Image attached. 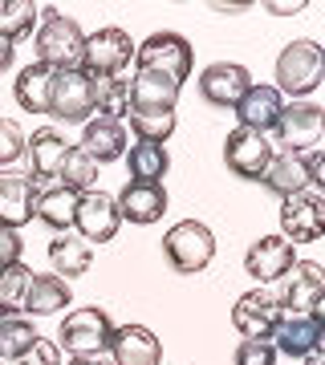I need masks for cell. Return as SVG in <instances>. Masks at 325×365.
<instances>
[{
  "label": "cell",
  "mask_w": 325,
  "mask_h": 365,
  "mask_svg": "<svg viewBox=\"0 0 325 365\" xmlns=\"http://www.w3.org/2000/svg\"><path fill=\"white\" fill-rule=\"evenodd\" d=\"M13 57H16V45H13V41H4V37H0V73H4V69L13 66Z\"/></svg>",
  "instance_id": "b9f144b4"
},
{
  "label": "cell",
  "mask_w": 325,
  "mask_h": 365,
  "mask_svg": "<svg viewBox=\"0 0 325 365\" xmlns=\"http://www.w3.org/2000/svg\"><path fill=\"white\" fill-rule=\"evenodd\" d=\"M264 9H269V13H301L305 4H301V0H293V4H289V0H269Z\"/></svg>",
  "instance_id": "60d3db41"
},
{
  "label": "cell",
  "mask_w": 325,
  "mask_h": 365,
  "mask_svg": "<svg viewBox=\"0 0 325 365\" xmlns=\"http://www.w3.org/2000/svg\"><path fill=\"white\" fill-rule=\"evenodd\" d=\"M25 155H29V167H33V179H57L65 155H69V143L61 134L45 126V130H33V138L25 143Z\"/></svg>",
  "instance_id": "603a6c76"
},
{
  "label": "cell",
  "mask_w": 325,
  "mask_h": 365,
  "mask_svg": "<svg viewBox=\"0 0 325 365\" xmlns=\"http://www.w3.org/2000/svg\"><path fill=\"white\" fill-rule=\"evenodd\" d=\"M69 365H110L106 357H69Z\"/></svg>",
  "instance_id": "ee69618b"
},
{
  "label": "cell",
  "mask_w": 325,
  "mask_h": 365,
  "mask_svg": "<svg viewBox=\"0 0 325 365\" xmlns=\"http://www.w3.org/2000/svg\"><path fill=\"white\" fill-rule=\"evenodd\" d=\"M37 195H41V182L33 175L0 170V223L21 232L37 215Z\"/></svg>",
  "instance_id": "5bb4252c"
},
{
  "label": "cell",
  "mask_w": 325,
  "mask_h": 365,
  "mask_svg": "<svg viewBox=\"0 0 325 365\" xmlns=\"http://www.w3.org/2000/svg\"><path fill=\"white\" fill-rule=\"evenodd\" d=\"M33 341H37V333H33L29 321H21V317H0V365H13L16 357H25L33 349Z\"/></svg>",
  "instance_id": "e575fe53"
},
{
  "label": "cell",
  "mask_w": 325,
  "mask_h": 365,
  "mask_svg": "<svg viewBox=\"0 0 325 365\" xmlns=\"http://www.w3.org/2000/svg\"><path fill=\"white\" fill-rule=\"evenodd\" d=\"M21 252H25L21 232L0 223V268H13V264H21Z\"/></svg>",
  "instance_id": "74e56055"
},
{
  "label": "cell",
  "mask_w": 325,
  "mask_h": 365,
  "mask_svg": "<svg viewBox=\"0 0 325 365\" xmlns=\"http://www.w3.org/2000/svg\"><path fill=\"white\" fill-rule=\"evenodd\" d=\"M134 69L159 73V78L183 86V81L191 78V41L183 37V33H171V29L151 33L143 45H134Z\"/></svg>",
  "instance_id": "7a4b0ae2"
},
{
  "label": "cell",
  "mask_w": 325,
  "mask_h": 365,
  "mask_svg": "<svg viewBox=\"0 0 325 365\" xmlns=\"http://www.w3.org/2000/svg\"><path fill=\"white\" fill-rule=\"evenodd\" d=\"M276 138L285 155H313V146L325 138V110L317 102H293L276 122Z\"/></svg>",
  "instance_id": "ba28073f"
},
{
  "label": "cell",
  "mask_w": 325,
  "mask_h": 365,
  "mask_svg": "<svg viewBox=\"0 0 325 365\" xmlns=\"http://www.w3.org/2000/svg\"><path fill=\"white\" fill-rule=\"evenodd\" d=\"M285 114V98L276 86H248V93L236 102V122L244 126V130H256V134H269L276 130V122Z\"/></svg>",
  "instance_id": "ac0fdd59"
},
{
  "label": "cell",
  "mask_w": 325,
  "mask_h": 365,
  "mask_svg": "<svg viewBox=\"0 0 325 365\" xmlns=\"http://www.w3.org/2000/svg\"><path fill=\"white\" fill-rule=\"evenodd\" d=\"M33 268L13 264V268H0V317H16L25 313V292L33 284Z\"/></svg>",
  "instance_id": "1f68e13d"
},
{
  "label": "cell",
  "mask_w": 325,
  "mask_h": 365,
  "mask_svg": "<svg viewBox=\"0 0 325 365\" xmlns=\"http://www.w3.org/2000/svg\"><path fill=\"white\" fill-rule=\"evenodd\" d=\"M110 333H114V321L106 309H78V313H69L57 329V349H65L69 357H102L110 349Z\"/></svg>",
  "instance_id": "5b68a950"
},
{
  "label": "cell",
  "mask_w": 325,
  "mask_h": 365,
  "mask_svg": "<svg viewBox=\"0 0 325 365\" xmlns=\"http://www.w3.org/2000/svg\"><path fill=\"white\" fill-rule=\"evenodd\" d=\"M37 61L49 66L53 73L65 69H81V49H86V33L74 16H65L61 9H45L37 25Z\"/></svg>",
  "instance_id": "6da1fadb"
},
{
  "label": "cell",
  "mask_w": 325,
  "mask_h": 365,
  "mask_svg": "<svg viewBox=\"0 0 325 365\" xmlns=\"http://www.w3.org/2000/svg\"><path fill=\"white\" fill-rule=\"evenodd\" d=\"M273 349L276 353H285V357H309L317 345L325 341V329H321V321L313 313H281V321H276V329H273Z\"/></svg>",
  "instance_id": "e0dca14e"
},
{
  "label": "cell",
  "mask_w": 325,
  "mask_h": 365,
  "mask_svg": "<svg viewBox=\"0 0 325 365\" xmlns=\"http://www.w3.org/2000/svg\"><path fill=\"white\" fill-rule=\"evenodd\" d=\"M301 365H325V341H321V345H317V349H313V353H309V357H305Z\"/></svg>",
  "instance_id": "7bdbcfd3"
},
{
  "label": "cell",
  "mask_w": 325,
  "mask_h": 365,
  "mask_svg": "<svg viewBox=\"0 0 325 365\" xmlns=\"http://www.w3.org/2000/svg\"><path fill=\"white\" fill-rule=\"evenodd\" d=\"M118 215L130 223H159L163 220V211H167V191H163V182H126L122 191H118Z\"/></svg>",
  "instance_id": "ffe728a7"
},
{
  "label": "cell",
  "mask_w": 325,
  "mask_h": 365,
  "mask_svg": "<svg viewBox=\"0 0 325 365\" xmlns=\"http://www.w3.org/2000/svg\"><path fill=\"white\" fill-rule=\"evenodd\" d=\"M122 227V215H118V203L106 191H86L78 195V211H74V232L86 240V244H110Z\"/></svg>",
  "instance_id": "4fadbf2b"
},
{
  "label": "cell",
  "mask_w": 325,
  "mask_h": 365,
  "mask_svg": "<svg viewBox=\"0 0 325 365\" xmlns=\"http://www.w3.org/2000/svg\"><path fill=\"white\" fill-rule=\"evenodd\" d=\"M276 321H281V304H276V292L269 288H248L244 297L236 300L232 309V325L244 341H269L273 337Z\"/></svg>",
  "instance_id": "7c38bea8"
},
{
  "label": "cell",
  "mask_w": 325,
  "mask_h": 365,
  "mask_svg": "<svg viewBox=\"0 0 325 365\" xmlns=\"http://www.w3.org/2000/svg\"><path fill=\"white\" fill-rule=\"evenodd\" d=\"M163 256H167V264L179 276H195L216 260V235H211L208 223L179 220L175 227H167V235H163Z\"/></svg>",
  "instance_id": "3957f363"
},
{
  "label": "cell",
  "mask_w": 325,
  "mask_h": 365,
  "mask_svg": "<svg viewBox=\"0 0 325 365\" xmlns=\"http://www.w3.org/2000/svg\"><path fill=\"white\" fill-rule=\"evenodd\" d=\"M25 130L16 126L13 118H0V167H9V163H16V158L25 155Z\"/></svg>",
  "instance_id": "d590c367"
},
{
  "label": "cell",
  "mask_w": 325,
  "mask_h": 365,
  "mask_svg": "<svg viewBox=\"0 0 325 365\" xmlns=\"http://www.w3.org/2000/svg\"><path fill=\"white\" fill-rule=\"evenodd\" d=\"M179 90H183V86L159 78V73H143V69H134V78H130V110H175Z\"/></svg>",
  "instance_id": "484cf974"
},
{
  "label": "cell",
  "mask_w": 325,
  "mask_h": 365,
  "mask_svg": "<svg viewBox=\"0 0 325 365\" xmlns=\"http://www.w3.org/2000/svg\"><path fill=\"white\" fill-rule=\"evenodd\" d=\"M74 211H78V195H74V191H65V187H41L37 220L45 223V227H53L57 235L69 232V227H74Z\"/></svg>",
  "instance_id": "83f0119b"
},
{
  "label": "cell",
  "mask_w": 325,
  "mask_h": 365,
  "mask_svg": "<svg viewBox=\"0 0 325 365\" xmlns=\"http://www.w3.org/2000/svg\"><path fill=\"white\" fill-rule=\"evenodd\" d=\"M94 182H98V163L81 146H69V155L57 170V187L74 191V195H86V191H94Z\"/></svg>",
  "instance_id": "f546056e"
},
{
  "label": "cell",
  "mask_w": 325,
  "mask_h": 365,
  "mask_svg": "<svg viewBox=\"0 0 325 365\" xmlns=\"http://www.w3.org/2000/svg\"><path fill=\"white\" fill-rule=\"evenodd\" d=\"M81 150H86L98 167L126 158V126H122V122H106V118H90L86 130H81Z\"/></svg>",
  "instance_id": "44dd1931"
},
{
  "label": "cell",
  "mask_w": 325,
  "mask_h": 365,
  "mask_svg": "<svg viewBox=\"0 0 325 365\" xmlns=\"http://www.w3.org/2000/svg\"><path fill=\"white\" fill-rule=\"evenodd\" d=\"M90 260H94V252H90V244H86L78 232L53 235L49 264H53V276H61L65 284H69V276H86L90 272Z\"/></svg>",
  "instance_id": "d4e9b609"
},
{
  "label": "cell",
  "mask_w": 325,
  "mask_h": 365,
  "mask_svg": "<svg viewBox=\"0 0 325 365\" xmlns=\"http://www.w3.org/2000/svg\"><path fill=\"white\" fill-rule=\"evenodd\" d=\"M41 21V9L33 0H0V37L4 41H21L33 33V25Z\"/></svg>",
  "instance_id": "d6a6232c"
},
{
  "label": "cell",
  "mask_w": 325,
  "mask_h": 365,
  "mask_svg": "<svg viewBox=\"0 0 325 365\" xmlns=\"http://www.w3.org/2000/svg\"><path fill=\"white\" fill-rule=\"evenodd\" d=\"M171 158H167V146L159 143H134L126 146V170H130V182H159L167 175Z\"/></svg>",
  "instance_id": "f1b7e54d"
},
{
  "label": "cell",
  "mask_w": 325,
  "mask_h": 365,
  "mask_svg": "<svg viewBox=\"0 0 325 365\" xmlns=\"http://www.w3.org/2000/svg\"><path fill=\"white\" fill-rule=\"evenodd\" d=\"M252 86V73L236 61H216L199 73V98L216 110H236V102L248 93Z\"/></svg>",
  "instance_id": "9a60e30c"
},
{
  "label": "cell",
  "mask_w": 325,
  "mask_h": 365,
  "mask_svg": "<svg viewBox=\"0 0 325 365\" xmlns=\"http://www.w3.org/2000/svg\"><path fill=\"white\" fill-rule=\"evenodd\" d=\"M94 114V78L81 69H65L53 78L49 93V118L57 122H90Z\"/></svg>",
  "instance_id": "8fae6325"
},
{
  "label": "cell",
  "mask_w": 325,
  "mask_h": 365,
  "mask_svg": "<svg viewBox=\"0 0 325 365\" xmlns=\"http://www.w3.org/2000/svg\"><path fill=\"white\" fill-rule=\"evenodd\" d=\"M130 57H134V41H130L126 29H98L86 37V49H81V73H90L94 81L102 78H118L122 69L130 66Z\"/></svg>",
  "instance_id": "8992f818"
},
{
  "label": "cell",
  "mask_w": 325,
  "mask_h": 365,
  "mask_svg": "<svg viewBox=\"0 0 325 365\" xmlns=\"http://www.w3.org/2000/svg\"><path fill=\"white\" fill-rule=\"evenodd\" d=\"M53 78H57V73H53L49 66H41V61L25 66L21 73H16V81H13V98H16V106H21L25 114H49Z\"/></svg>",
  "instance_id": "7402d4cb"
},
{
  "label": "cell",
  "mask_w": 325,
  "mask_h": 365,
  "mask_svg": "<svg viewBox=\"0 0 325 365\" xmlns=\"http://www.w3.org/2000/svg\"><path fill=\"white\" fill-rule=\"evenodd\" d=\"M313 317H317V321H321V329H325V297L313 304Z\"/></svg>",
  "instance_id": "f6af8a7d"
},
{
  "label": "cell",
  "mask_w": 325,
  "mask_h": 365,
  "mask_svg": "<svg viewBox=\"0 0 325 365\" xmlns=\"http://www.w3.org/2000/svg\"><path fill=\"white\" fill-rule=\"evenodd\" d=\"M321 86V45L313 41H289L281 57H276V90L281 98H293V102H309V93Z\"/></svg>",
  "instance_id": "277c9868"
},
{
  "label": "cell",
  "mask_w": 325,
  "mask_h": 365,
  "mask_svg": "<svg viewBox=\"0 0 325 365\" xmlns=\"http://www.w3.org/2000/svg\"><path fill=\"white\" fill-rule=\"evenodd\" d=\"M110 357L114 365H163V341L146 325H114Z\"/></svg>",
  "instance_id": "d6986e66"
},
{
  "label": "cell",
  "mask_w": 325,
  "mask_h": 365,
  "mask_svg": "<svg viewBox=\"0 0 325 365\" xmlns=\"http://www.w3.org/2000/svg\"><path fill=\"white\" fill-rule=\"evenodd\" d=\"M321 81H325V49H321Z\"/></svg>",
  "instance_id": "bcb514c9"
},
{
  "label": "cell",
  "mask_w": 325,
  "mask_h": 365,
  "mask_svg": "<svg viewBox=\"0 0 325 365\" xmlns=\"http://www.w3.org/2000/svg\"><path fill=\"white\" fill-rule=\"evenodd\" d=\"M281 353L273 349V341H240L232 353V365H276Z\"/></svg>",
  "instance_id": "8d00e7d4"
},
{
  "label": "cell",
  "mask_w": 325,
  "mask_h": 365,
  "mask_svg": "<svg viewBox=\"0 0 325 365\" xmlns=\"http://www.w3.org/2000/svg\"><path fill=\"white\" fill-rule=\"evenodd\" d=\"M273 158H276V146L269 143V134L244 130V126H236L228 134V143H224V163H228V170H232L236 179L260 182L264 170L273 167Z\"/></svg>",
  "instance_id": "52a82bcc"
},
{
  "label": "cell",
  "mask_w": 325,
  "mask_h": 365,
  "mask_svg": "<svg viewBox=\"0 0 325 365\" xmlns=\"http://www.w3.org/2000/svg\"><path fill=\"white\" fill-rule=\"evenodd\" d=\"M281 235H285L293 248L321 240L325 235V199L313 195V191L281 199Z\"/></svg>",
  "instance_id": "9c48e42d"
},
{
  "label": "cell",
  "mask_w": 325,
  "mask_h": 365,
  "mask_svg": "<svg viewBox=\"0 0 325 365\" xmlns=\"http://www.w3.org/2000/svg\"><path fill=\"white\" fill-rule=\"evenodd\" d=\"M130 130L139 143H167L175 134V110H130Z\"/></svg>",
  "instance_id": "836d02e7"
},
{
  "label": "cell",
  "mask_w": 325,
  "mask_h": 365,
  "mask_svg": "<svg viewBox=\"0 0 325 365\" xmlns=\"http://www.w3.org/2000/svg\"><path fill=\"white\" fill-rule=\"evenodd\" d=\"M293 264H297V256H293V244H289L285 235H260L256 244L244 252V272L252 276L260 288L276 284Z\"/></svg>",
  "instance_id": "2e32d148"
},
{
  "label": "cell",
  "mask_w": 325,
  "mask_h": 365,
  "mask_svg": "<svg viewBox=\"0 0 325 365\" xmlns=\"http://www.w3.org/2000/svg\"><path fill=\"white\" fill-rule=\"evenodd\" d=\"M94 114L106 118V122H122L130 114V81L122 78L94 81Z\"/></svg>",
  "instance_id": "4dcf8cb0"
},
{
  "label": "cell",
  "mask_w": 325,
  "mask_h": 365,
  "mask_svg": "<svg viewBox=\"0 0 325 365\" xmlns=\"http://www.w3.org/2000/svg\"><path fill=\"white\" fill-rule=\"evenodd\" d=\"M309 182L321 191V199H325V146L309 155Z\"/></svg>",
  "instance_id": "ab89813d"
},
{
  "label": "cell",
  "mask_w": 325,
  "mask_h": 365,
  "mask_svg": "<svg viewBox=\"0 0 325 365\" xmlns=\"http://www.w3.org/2000/svg\"><path fill=\"white\" fill-rule=\"evenodd\" d=\"M69 284L61 276H33V284L25 292V313L33 317H53L57 309H69Z\"/></svg>",
  "instance_id": "4316f807"
},
{
  "label": "cell",
  "mask_w": 325,
  "mask_h": 365,
  "mask_svg": "<svg viewBox=\"0 0 325 365\" xmlns=\"http://www.w3.org/2000/svg\"><path fill=\"white\" fill-rule=\"evenodd\" d=\"M13 365H61V349H57L53 341L37 337V341H33V349H29L25 357H16Z\"/></svg>",
  "instance_id": "f35d334b"
},
{
  "label": "cell",
  "mask_w": 325,
  "mask_h": 365,
  "mask_svg": "<svg viewBox=\"0 0 325 365\" xmlns=\"http://www.w3.org/2000/svg\"><path fill=\"white\" fill-rule=\"evenodd\" d=\"M281 292H276V304H281V313H313V304L325 297V268L313 260H297L289 268L281 280Z\"/></svg>",
  "instance_id": "30bf717a"
},
{
  "label": "cell",
  "mask_w": 325,
  "mask_h": 365,
  "mask_svg": "<svg viewBox=\"0 0 325 365\" xmlns=\"http://www.w3.org/2000/svg\"><path fill=\"white\" fill-rule=\"evenodd\" d=\"M264 187L273 191L276 199H289V195H301L309 187V155H281L273 158V167L264 170Z\"/></svg>",
  "instance_id": "cb8c5ba5"
}]
</instances>
